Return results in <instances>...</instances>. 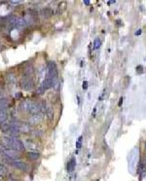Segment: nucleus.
<instances>
[{
	"mask_svg": "<svg viewBox=\"0 0 146 181\" xmlns=\"http://www.w3.org/2000/svg\"><path fill=\"white\" fill-rule=\"evenodd\" d=\"M42 119H43V116H42L40 113H37V114H34L33 116H31V117H30L29 122H30L31 124H37V123L41 122V121H42Z\"/></svg>",
	"mask_w": 146,
	"mask_h": 181,
	"instance_id": "6e6552de",
	"label": "nucleus"
},
{
	"mask_svg": "<svg viewBox=\"0 0 146 181\" xmlns=\"http://www.w3.org/2000/svg\"><path fill=\"white\" fill-rule=\"evenodd\" d=\"M39 157H40L39 153H36V152H28L27 153V158L31 161H36Z\"/></svg>",
	"mask_w": 146,
	"mask_h": 181,
	"instance_id": "9b49d317",
	"label": "nucleus"
},
{
	"mask_svg": "<svg viewBox=\"0 0 146 181\" xmlns=\"http://www.w3.org/2000/svg\"><path fill=\"white\" fill-rule=\"evenodd\" d=\"M82 139H83V136H80L76 142V148H81V145H82Z\"/></svg>",
	"mask_w": 146,
	"mask_h": 181,
	"instance_id": "2eb2a0df",
	"label": "nucleus"
},
{
	"mask_svg": "<svg viewBox=\"0 0 146 181\" xmlns=\"http://www.w3.org/2000/svg\"><path fill=\"white\" fill-rule=\"evenodd\" d=\"M75 165H76V161H75V158H71L70 161L67 163V171L68 172H72L75 168Z\"/></svg>",
	"mask_w": 146,
	"mask_h": 181,
	"instance_id": "9d476101",
	"label": "nucleus"
},
{
	"mask_svg": "<svg viewBox=\"0 0 146 181\" xmlns=\"http://www.w3.org/2000/svg\"><path fill=\"white\" fill-rule=\"evenodd\" d=\"M49 78H52L56 82L57 80V67L55 61H49L48 62V76Z\"/></svg>",
	"mask_w": 146,
	"mask_h": 181,
	"instance_id": "f03ea898",
	"label": "nucleus"
},
{
	"mask_svg": "<svg viewBox=\"0 0 146 181\" xmlns=\"http://www.w3.org/2000/svg\"><path fill=\"white\" fill-rule=\"evenodd\" d=\"M87 88H88V82L87 81H84L83 82V89L84 90H87Z\"/></svg>",
	"mask_w": 146,
	"mask_h": 181,
	"instance_id": "412c9836",
	"label": "nucleus"
},
{
	"mask_svg": "<svg viewBox=\"0 0 146 181\" xmlns=\"http://www.w3.org/2000/svg\"><path fill=\"white\" fill-rule=\"evenodd\" d=\"M8 118V108L0 107V123H4Z\"/></svg>",
	"mask_w": 146,
	"mask_h": 181,
	"instance_id": "1a4fd4ad",
	"label": "nucleus"
},
{
	"mask_svg": "<svg viewBox=\"0 0 146 181\" xmlns=\"http://www.w3.org/2000/svg\"><path fill=\"white\" fill-rule=\"evenodd\" d=\"M11 164L14 167H16V168H18L19 170H22V171H26L27 170V164L24 162H21V161H18L17 160V161L11 162Z\"/></svg>",
	"mask_w": 146,
	"mask_h": 181,
	"instance_id": "423d86ee",
	"label": "nucleus"
},
{
	"mask_svg": "<svg viewBox=\"0 0 146 181\" xmlns=\"http://www.w3.org/2000/svg\"><path fill=\"white\" fill-rule=\"evenodd\" d=\"M136 72H137V73H139V74L143 73V67H142L141 65H138V66L136 67Z\"/></svg>",
	"mask_w": 146,
	"mask_h": 181,
	"instance_id": "a211bd4d",
	"label": "nucleus"
},
{
	"mask_svg": "<svg viewBox=\"0 0 146 181\" xmlns=\"http://www.w3.org/2000/svg\"><path fill=\"white\" fill-rule=\"evenodd\" d=\"M100 47V40L98 39V38H96L95 40H94V42H93V48L96 50V49H98Z\"/></svg>",
	"mask_w": 146,
	"mask_h": 181,
	"instance_id": "4468645a",
	"label": "nucleus"
},
{
	"mask_svg": "<svg viewBox=\"0 0 146 181\" xmlns=\"http://www.w3.org/2000/svg\"><path fill=\"white\" fill-rule=\"evenodd\" d=\"M44 92H45V90H43V88H42L41 86H39V87H38V89L36 90V93H37V94H39V95H41V94H43Z\"/></svg>",
	"mask_w": 146,
	"mask_h": 181,
	"instance_id": "dca6fc26",
	"label": "nucleus"
},
{
	"mask_svg": "<svg viewBox=\"0 0 146 181\" xmlns=\"http://www.w3.org/2000/svg\"><path fill=\"white\" fill-rule=\"evenodd\" d=\"M3 154L11 162L17 161L18 159V151L13 150V149H4L3 150Z\"/></svg>",
	"mask_w": 146,
	"mask_h": 181,
	"instance_id": "20e7f679",
	"label": "nucleus"
},
{
	"mask_svg": "<svg viewBox=\"0 0 146 181\" xmlns=\"http://www.w3.org/2000/svg\"><path fill=\"white\" fill-rule=\"evenodd\" d=\"M122 101H123V98H121V99H120V102H119V105H121V104H122Z\"/></svg>",
	"mask_w": 146,
	"mask_h": 181,
	"instance_id": "b1692460",
	"label": "nucleus"
},
{
	"mask_svg": "<svg viewBox=\"0 0 146 181\" xmlns=\"http://www.w3.org/2000/svg\"><path fill=\"white\" fill-rule=\"evenodd\" d=\"M4 172H5V167H4L3 165H0V179L3 177Z\"/></svg>",
	"mask_w": 146,
	"mask_h": 181,
	"instance_id": "f3484780",
	"label": "nucleus"
},
{
	"mask_svg": "<svg viewBox=\"0 0 146 181\" xmlns=\"http://www.w3.org/2000/svg\"><path fill=\"white\" fill-rule=\"evenodd\" d=\"M9 3L12 5H18V4H20L21 1H9Z\"/></svg>",
	"mask_w": 146,
	"mask_h": 181,
	"instance_id": "aec40b11",
	"label": "nucleus"
},
{
	"mask_svg": "<svg viewBox=\"0 0 146 181\" xmlns=\"http://www.w3.org/2000/svg\"><path fill=\"white\" fill-rule=\"evenodd\" d=\"M140 33H141V31H140V29H139L138 31H136V32H135V35H138V34H140Z\"/></svg>",
	"mask_w": 146,
	"mask_h": 181,
	"instance_id": "5701e85b",
	"label": "nucleus"
},
{
	"mask_svg": "<svg viewBox=\"0 0 146 181\" xmlns=\"http://www.w3.org/2000/svg\"><path fill=\"white\" fill-rule=\"evenodd\" d=\"M40 15L44 18H49L54 15V11L51 8H44L40 11Z\"/></svg>",
	"mask_w": 146,
	"mask_h": 181,
	"instance_id": "0eeeda50",
	"label": "nucleus"
},
{
	"mask_svg": "<svg viewBox=\"0 0 146 181\" xmlns=\"http://www.w3.org/2000/svg\"><path fill=\"white\" fill-rule=\"evenodd\" d=\"M145 146H146V145H145Z\"/></svg>",
	"mask_w": 146,
	"mask_h": 181,
	"instance_id": "393cba45",
	"label": "nucleus"
},
{
	"mask_svg": "<svg viewBox=\"0 0 146 181\" xmlns=\"http://www.w3.org/2000/svg\"><path fill=\"white\" fill-rule=\"evenodd\" d=\"M6 78H7V80L10 81V83H12V84L15 83V81H16V78H15V75H14V74H8Z\"/></svg>",
	"mask_w": 146,
	"mask_h": 181,
	"instance_id": "ddd939ff",
	"label": "nucleus"
},
{
	"mask_svg": "<svg viewBox=\"0 0 146 181\" xmlns=\"http://www.w3.org/2000/svg\"><path fill=\"white\" fill-rule=\"evenodd\" d=\"M20 87L25 90H31L32 88L34 87V83H33V80L31 77H27V76H24L20 82Z\"/></svg>",
	"mask_w": 146,
	"mask_h": 181,
	"instance_id": "7ed1b4c3",
	"label": "nucleus"
},
{
	"mask_svg": "<svg viewBox=\"0 0 146 181\" xmlns=\"http://www.w3.org/2000/svg\"><path fill=\"white\" fill-rule=\"evenodd\" d=\"M9 105H10V102H9V99L8 98H0V107L1 108H9Z\"/></svg>",
	"mask_w": 146,
	"mask_h": 181,
	"instance_id": "f8f14e48",
	"label": "nucleus"
},
{
	"mask_svg": "<svg viewBox=\"0 0 146 181\" xmlns=\"http://www.w3.org/2000/svg\"><path fill=\"white\" fill-rule=\"evenodd\" d=\"M1 143H2V146L4 147V149H13L18 152L23 151L25 149L23 142L15 138V137H10V136L3 137Z\"/></svg>",
	"mask_w": 146,
	"mask_h": 181,
	"instance_id": "f257e3e1",
	"label": "nucleus"
},
{
	"mask_svg": "<svg viewBox=\"0 0 146 181\" xmlns=\"http://www.w3.org/2000/svg\"><path fill=\"white\" fill-rule=\"evenodd\" d=\"M7 181H18L16 177H13V176H9L8 177V179H7Z\"/></svg>",
	"mask_w": 146,
	"mask_h": 181,
	"instance_id": "6ab92c4d",
	"label": "nucleus"
},
{
	"mask_svg": "<svg viewBox=\"0 0 146 181\" xmlns=\"http://www.w3.org/2000/svg\"><path fill=\"white\" fill-rule=\"evenodd\" d=\"M84 4H86V5H89V4H90V1L86 0V1H84Z\"/></svg>",
	"mask_w": 146,
	"mask_h": 181,
	"instance_id": "4be33fe9",
	"label": "nucleus"
},
{
	"mask_svg": "<svg viewBox=\"0 0 146 181\" xmlns=\"http://www.w3.org/2000/svg\"><path fill=\"white\" fill-rule=\"evenodd\" d=\"M56 82L55 81V80H53L52 78H49V77H47L46 79H44V81L42 82V84L40 85L42 88H43V90H49V89H51L55 84Z\"/></svg>",
	"mask_w": 146,
	"mask_h": 181,
	"instance_id": "39448f33",
	"label": "nucleus"
}]
</instances>
